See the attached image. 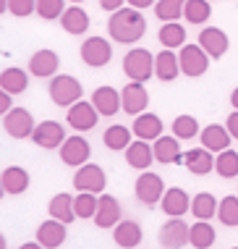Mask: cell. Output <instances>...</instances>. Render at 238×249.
Listing matches in <instances>:
<instances>
[{
	"label": "cell",
	"instance_id": "cell-17",
	"mask_svg": "<svg viewBox=\"0 0 238 249\" xmlns=\"http://www.w3.org/2000/svg\"><path fill=\"white\" fill-rule=\"evenodd\" d=\"M160 207L168 218H178V215L191 213V197L181 186H173V189H165V194L160 199Z\"/></svg>",
	"mask_w": 238,
	"mask_h": 249
},
{
	"label": "cell",
	"instance_id": "cell-6",
	"mask_svg": "<svg viewBox=\"0 0 238 249\" xmlns=\"http://www.w3.org/2000/svg\"><path fill=\"white\" fill-rule=\"evenodd\" d=\"M79 55L86 66L102 69V66H107L110 58H113V45L107 42L105 37H86L84 42H81V48H79Z\"/></svg>",
	"mask_w": 238,
	"mask_h": 249
},
{
	"label": "cell",
	"instance_id": "cell-31",
	"mask_svg": "<svg viewBox=\"0 0 238 249\" xmlns=\"http://www.w3.org/2000/svg\"><path fill=\"white\" fill-rule=\"evenodd\" d=\"M47 213H50V218H58L63 220V223H73L76 220V210H73V197L66 192L55 194V197L50 199V205H47Z\"/></svg>",
	"mask_w": 238,
	"mask_h": 249
},
{
	"label": "cell",
	"instance_id": "cell-36",
	"mask_svg": "<svg viewBox=\"0 0 238 249\" xmlns=\"http://www.w3.org/2000/svg\"><path fill=\"white\" fill-rule=\"evenodd\" d=\"M215 171H217V176H222V178H236L238 176V152L230 150V147L222 152H217Z\"/></svg>",
	"mask_w": 238,
	"mask_h": 249
},
{
	"label": "cell",
	"instance_id": "cell-41",
	"mask_svg": "<svg viewBox=\"0 0 238 249\" xmlns=\"http://www.w3.org/2000/svg\"><path fill=\"white\" fill-rule=\"evenodd\" d=\"M63 11H66V0H37V8H34V13L45 21H55V18L63 16Z\"/></svg>",
	"mask_w": 238,
	"mask_h": 249
},
{
	"label": "cell",
	"instance_id": "cell-49",
	"mask_svg": "<svg viewBox=\"0 0 238 249\" xmlns=\"http://www.w3.org/2000/svg\"><path fill=\"white\" fill-rule=\"evenodd\" d=\"M3 194H5V186H3V181H0V199H3Z\"/></svg>",
	"mask_w": 238,
	"mask_h": 249
},
{
	"label": "cell",
	"instance_id": "cell-43",
	"mask_svg": "<svg viewBox=\"0 0 238 249\" xmlns=\"http://www.w3.org/2000/svg\"><path fill=\"white\" fill-rule=\"evenodd\" d=\"M11 97H13V95H8L5 89H0V118H3L5 113L13 107V100H11Z\"/></svg>",
	"mask_w": 238,
	"mask_h": 249
},
{
	"label": "cell",
	"instance_id": "cell-18",
	"mask_svg": "<svg viewBox=\"0 0 238 249\" xmlns=\"http://www.w3.org/2000/svg\"><path fill=\"white\" fill-rule=\"evenodd\" d=\"M60 26H63V32L66 35H73V37H79V35H84L86 29H89V13H86L84 8H81L79 3H73V5H66V11H63V16L58 18Z\"/></svg>",
	"mask_w": 238,
	"mask_h": 249
},
{
	"label": "cell",
	"instance_id": "cell-25",
	"mask_svg": "<svg viewBox=\"0 0 238 249\" xmlns=\"http://www.w3.org/2000/svg\"><path fill=\"white\" fill-rule=\"evenodd\" d=\"M181 73V60L175 55L173 50L162 48L157 55H154V76L160 79V82H175Z\"/></svg>",
	"mask_w": 238,
	"mask_h": 249
},
{
	"label": "cell",
	"instance_id": "cell-27",
	"mask_svg": "<svg viewBox=\"0 0 238 249\" xmlns=\"http://www.w3.org/2000/svg\"><path fill=\"white\" fill-rule=\"evenodd\" d=\"M0 181H3V186H5V194H24L26 189H29V181L32 176L26 173V168L21 165H11V168H5L3 173H0Z\"/></svg>",
	"mask_w": 238,
	"mask_h": 249
},
{
	"label": "cell",
	"instance_id": "cell-34",
	"mask_svg": "<svg viewBox=\"0 0 238 249\" xmlns=\"http://www.w3.org/2000/svg\"><path fill=\"white\" fill-rule=\"evenodd\" d=\"M215 239H217V233H215V228L209 226L207 220L194 223L191 231H188V244L196 247V249H209V247L215 244Z\"/></svg>",
	"mask_w": 238,
	"mask_h": 249
},
{
	"label": "cell",
	"instance_id": "cell-1",
	"mask_svg": "<svg viewBox=\"0 0 238 249\" xmlns=\"http://www.w3.org/2000/svg\"><path fill=\"white\" fill-rule=\"evenodd\" d=\"M147 32V21L141 16L139 8H131V5H123V8L110 13V21H107V35H110L113 42L120 45H134L144 37Z\"/></svg>",
	"mask_w": 238,
	"mask_h": 249
},
{
	"label": "cell",
	"instance_id": "cell-5",
	"mask_svg": "<svg viewBox=\"0 0 238 249\" xmlns=\"http://www.w3.org/2000/svg\"><path fill=\"white\" fill-rule=\"evenodd\" d=\"M136 199L141 202V205H157L162 199V194H165V181H162L160 173H152V171H141L139 178H136Z\"/></svg>",
	"mask_w": 238,
	"mask_h": 249
},
{
	"label": "cell",
	"instance_id": "cell-39",
	"mask_svg": "<svg viewBox=\"0 0 238 249\" xmlns=\"http://www.w3.org/2000/svg\"><path fill=\"white\" fill-rule=\"evenodd\" d=\"M217 220L222 226H238V197L236 194H228V197L220 199V205H217Z\"/></svg>",
	"mask_w": 238,
	"mask_h": 249
},
{
	"label": "cell",
	"instance_id": "cell-9",
	"mask_svg": "<svg viewBox=\"0 0 238 249\" xmlns=\"http://www.w3.org/2000/svg\"><path fill=\"white\" fill-rule=\"evenodd\" d=\"M58 152H60V160H63L66 165L79 168V165L89 163L92 147H89V142H86L84 137L73 134V137H66V139H63V144L58 147Z\"/></svg>",
	"mask_w": 238,
	"mask_h": 249
},
{
	"label": "cell",
	"instance_id": "cell-35",
	"mask_svg": "<svg viewBox=\"0 0 238 249\" xmlns=\"http://www.w3.org/2000/svg\"><path fill=\"white\" fill-rule=\"evenodd\" d=\"M102 142H105L107 150H126L128 144H131V129L128 126H107L105 134H102Z\"/></svg>",
	"mask_w": 238,
	"mask_h": 249
},
{
	"label": "cell",
	"instance_id": "cell-7",
	"mask_svg": "<svg viewBox=\"0 0 238 249\" xmlns=\"http://www.w3.org/2000/svg\"><path fill=\"white\" fill-rule=\"evenodd\" d=\"M105 186H107L105 171H102L97 163H84V165L76 168V173H73V189H79V192L102 194Z\"/></svg>",
	"mask_w": 238,
	"mask_h": 249
},
{
	"label": "cell",
	"instance_id": "cell-50",
	"mask_svg": "<svg viewBox=\"0 0 238 249\" xmlns=\"http://www.w3.org/2000/svg\"><path fill=\"white\" fill-rule=\"evenodd\" d=\"M3 247H5V236L0 233V249H3Z\"/></svg>",
	"mask_w": 238,
	"mask_h": 249
},
{
	"label": "cell",
	"instance_id": "cell-19",
	"mask_svg": "<svg viewBox=\"0 0 238 249\" xmlns=\"http://www.w3.org/2000/svg\"><path fill=\"white\" fill-rule=\"evenodd\" d=\"M131 131L136 139H144V142H154L157 137H162V118L154 116V113H139L134 116V124H131Z\"/></svg>",
	"mask_w": 238,
	"mask_h": 249
},
{
	"label": "cell",
	"instance_id": "cell-28",
	"mask_svg": "<svg viewBox=\"0 0 238 249\" xmlns=\"http://www.w3.org/2000/svg\"><path fill=\"white\" fill-rule=\"evenodd\" d=\"M113 241L123 249L139 247L141 244V226L136 220H118V226L113 228Z\"/></svg>",
	"mask_w": 238,
	"mask_h": 249
},
{
	"label": "cell",
	"instance_id": "cell-8",
	"mask_svg": "<svg viewBox=\"0 0 238 249\" xmlns=\"http://www.w3.org/2000/svg\"><path fill=\"white\" fill-rule=\"evenodd\" d=\"M34 126L37 124H34L32 113L26 110V107H11V110L3 116V129L13 139H29Z\"/></svg>",
	"mask_w": 238,
	"mask_h": 249
},
{
	"label": "cell",
	"instance_id": "cell-42",
	"mask_svg": "<svg viewBox=\"0 0 238 249\" xmlns=\"http://www.w3.org/2000/svg\"><path fill=\"white\" fill-rule=\"evenodd\" d=\"M34 8H37V0H8V11L18 18L32 16Z\"/></svg>",
	"mask_w": 238,
	"mask_h": 249
},
{
	"label": "cell",
	"instance_id": "cell-30",
	"mask_svg": "<svg viewBox=\"0 0 238 249\" xmlns=\"http://www.w3.org/2000/svg\"><path fill=\"white\" fill-rule=\"evenodd\" d=\"M157 39H160L162 48L178 50V48L186 45V26L178 24V21H165L160 26V32H157Z\"/></svg>",
	"mask_w": 238,
	"mask_h": 249
},
{
	"label": "cell",
	"instance_id": "cell-23",
	"mask_svg": "<svg viewBox=\"0 0 238 249\" xmlns=\"http://www.w3.org/2000/svg\"><path fill=\"white\" fill-rule=\"evenodd\" d=\"M181 139L178 137H157L152 144L154 150V160L162 165H170V163H183V152H181Z\"/></svg>",
	"mask_w": 238,
	"mask_h": 249
},
{
	"label": "cell",
	"instance_id": "cell-48",
	"mask_svg": "<svg viewBox=\"0 0 238 249\" xmlns=\"http://www.w3.org/2000/svg\"><path fill=\"white\" fill-rule=\"evenodd\" d=\"M5 11H8V0H0V16H3Z\"/></svg>",
	"mask_w": 238,
	"mask_h": 249
},
{
	"label": "cell",
	"instance_id": "cell-24",
	"mask_svg": "<svg viewBox=\"0 0 238 249\" xmlns=\"http://www.w3.org/2000/svg\"><path fill=\"white\" fill-rule=\"evenodd\" d=\"M199 139H202V147H207L209 152H222L230 147V131L228 126H220V124H209L204 126V129L199 131Z\"/></svg>",
	"mask_w": 238,
	"mask_h": 249
},
{
	"label": "cell",
	"instance_id": "cell-4",
	"mask_svg": "<svg viewBox=\"0 0 238 249\" xmlns=\"http://www.w3.org/2000/svg\"><path fill=\"white\" fill-rule=\"evenodd\" d=\"M178 60H181V73H186L188 79H199L207 73L209 69V58L207 53L202 50V45H183L181 53H178Z\"/></svg>",
	"mask_w": 238,
	"mask_h": 249
},
{
	"label": "cell",
	"instance_id": "cell-12",
	"mask_svg": "<svg viewBox=\"0 0 238 249\" xmlns=\"http://www.w3.org/2000/svg\"><path fill=\"white\" fill-rule=\"evenodd\" d=\"M149 105V92L141 82H131L120 89V107L128 113V116H139L144 113Z\"/></svg>",
	"mask_w": 238,
	"mask_h": 249
},
{
	"label": "cell",
	"instance_id": "cell-20",
	"mask_svg": "<svg viewBox=\"0 0 238 249\" xmlns=\"http://www.w3.org/2000/svg\"><path fill=\"white\" fill-rule=\"evenodd\" d=\"M37 241H39V247H45V249L63 247V241H66V223H63V220H58V218L42 220L39 228H37Z\"/></svg>",
	"mask_w": 238,
	"mask_h": 249
},
{
	"label": "cell",
	"instance_id": "cell-44",
	"mask_svg": "<svg viewBox=\"0 0 238 249\" xmlns=\"http://www.w3.org/2000/svg\"><path fill=\"white\" fill-rule=\"evenodd\" d=\"M123 5H126V0H100V8H102V11H107V13L123 8Z\"/></svg>",
	"mask_w": 238,
	"mask_h": 249
},
{
	"label": "cell",
	"instance_id": "cell-29",
	"mask_svg": "<svg viewBox=\"0 0 238 249\" xmlns=\"http://www.w3.org/2000/svg\"><path fill=\"white\" fill-rule=\"evenodd\" d=\"M29 87V73L18 66H11V69L0 71V89H5L8 95H21Z\"/></svg>",
	"mask_w": 238,
	"mask_h": 249
},
{
	"label": "cell",
	"instance_id": "cell-47",
	"mask_svg": "<svg viewBox=\"0 0 238 249\" xmlns=\"http://www.w3.org/2000/svg\"><path fill=\"white\" fill-rule=\"evenodd\" d=\"M230 105H233V110H238V87L230 92Z\"/></svg>",
	"mask_w": 238,
	"mask_h": 249
},
{
	"label": "cell",
	"instance_id": "cell-14",
	"mask_svg": "<svg viewBox=\"0 0 238 249\" xmlns=\"http://www.w3.org/2000/svg\"><path fill=\"white\" fill-rule=\"evenodd\" d=\"M196 42L202 45V50L207 53L212 60L222 58V55L228 53V48H230V39H228V35L220 29V26H204Z\"/></svg>",
	"mask_w": 238,
	"mask_h": 249
},
{
	"label": "cell",
	"instance_id": "cell-11",
	"mask_svg": "<svg viewBox=\"0 0 238 249\" xmlns=\"http://www.w3.org/2000/svg\"><path fill=\"white\" fill-rule=\"evenodd\" d=\"M66 139V129L58 124V121H42V124L34 126L32 131V142L42 150H58Z\"/></svg>",
	"mask_w": 238,
	"mask_h": 249
},
{
	"label": "cell",
	"instance_id": "cell-16",
	"mask_svg": "<svg viewBox=\"0 0 238 249\" xmlns=\"http://www.w3.org/2000/svg\"><path fill=\"white\" fill-rule=\"evenodd\" d=\"M58 69H60V58L55 50L42 48L29 58V73L37 79H52L58 73Z\"/></svg>",
	"mask_w": 238,
	"mask_h": 249
},
{
	"label": "cell",
	"instance_id": "cell-10",
	"mask_svg": "<svg viewBox=\"0 0 238 249\" xmlns=\"http://www.w3.org/2000/svg\"><path fill=\"white\" fill-rule=\"evenodd\" d=\"M66 121H68V126L76 129V131H92L100 121V113H97V107L92 105V100L89 103H86V100H79V103H73L68 107Z\"/></svg>",
	"mask_w": 238,
	"mask_h": 249
},
{
	"label": "cell",
	"instance_id": "cell-2",
	"mask_svg": "<svg viewBox=\"0 0 238 249\" xmlns=\"http://www.w3.org/2000/svg\"><path fill=\"white\" fill-rule=\"evenodd\" d=\"M47 92H50V100L58 107H71L73 103H79L81 95H84V87L76 76H68V73H55L47 84Z\"/></svg>",
	"mask_w": 238,
	"mask_h": 249
},
{
	"label": "cell",
	"instance_id": "cell-32",
	"mask_svg": "<svg viewBox=\"0 0 238 249\" xmlns=\"http://www.w3.org/2000/svg\"><path fill=\"white\" fill-rule=\"evenodd\" d=\"M217 205H220V199H215V194L199 192V194H194V199H191V213H194V218H199V220H209L217 215Z\"/></svg>",
	"mask_w": 238,
	"mask_h": 249
},
{
	"label": "cell",
	"instance_id": "cell-51",
	"mask_svg": "<svg viewBox=\"0 0 238 249\" xmlns=\"http://www.w3.org/2000/svg\"><path fill=\"white\" fill-rule=\"evenodd\" d=\"M71 3H84V0H71Z\"/></svg>",
	"mask_w": 238,
	"mask_h": 249
},
{
	"label": "cell",
	"instance_id": "cell-3",
	"mask_svg": "<svg viewBox=\"0 0 238 249\" xmlns=\"http://www.w3.org/2000/svg\"><path fill=\"white\" fill-rule=\"evenodd\" d=\"M123 73L131 82H149L154 73V55L147 48H131L123 55Z\"/></svg>",
	"mask_w": 238,
	"mask_h": 249
},
{
	"label": "cell",
	"instance_id": "cell-13",
	"mask_svg": "<svg viewBox=\"0 0 238 249\" xmlns=\"http://www.w3.org/2000/svg\"><path fill=\"white\" fill-rule=\"evenodd\" d=\"M120 215H123V210H120V202L113 197V194H105L102 192L97 197V213H94V226L97 228H115L120 220Z\"/></svg>",
	"mask_w": 238,
	"mask_h": 249
},
{
	"label": "cell",
	"instance_id": "cell-33",
	"mask_svg": "<svg viewBox=\"0 0 238 249\" xmlns=\"http://www.w3.org/2000/svg\"><path fill=\"white\" fill-rule=\"evenodd\" d=\"M212 16V0H186L183 5V18L188 24H204Z\"/></svg>",
	"mask_w": 238,
	"mask_h": 249
},
{
	"label": "cell",
	"instance_id": "cell-40",
	"mask_svg": "<svg viewBox=\"0 0 238 249\" xmlns=\"http://www.w3.org/2000/svg\"><path fill=\"white\" fill-rule=\"evenodd\" d=\"M196 134H199V121L194 116H188V113H183L173 121V137L178 139H194Z\"/></svg>",
	"mask_w": 238,
	"mask_h": 249
},
{
	"label": "cell",
	"instance_id": "cell-45",
	"mask_svg": "<svg viewBox=\"0 0 238 249\" xmlns=\"http://www.w3.org/2000/svg\"><path fill=\"white\" fill-rule=\"evenodd\" d=\"M225 126H228L230 137H233V139H238V110H233V113H230V116H228Z\"/></svg>",
	"mask_w": 238,
	"mask_h": 249
},
{
	"label": "cell",
	"instance_id": "cell-37",
	"mask_svg": "<svg viewBox=\"0 0 238 249\" xmlns=\"http://www.w3.org/2000/svg\"><path fill=\"white\" fill-rule=\"evenodd\" d=\"M97 197H100V194L79 192L76 197H73V210H76V218H81V220L94 218V213H97Z\"/></svg>",
	"mask_w": 238,
	"mask_h": 249
},
{
	"label": "cell",
	"instance_id": "cell-26",
	"mask_svg": "<svg viewBox=\"0 0 238 249\" xmlns=\"http://www.w3.org/2000/svg\"><path fill=\"white\" fill-rule=\"evenodd\" d=\"M154 160V150L149 147V142L144 139H136L126 147V163L134 168V171H147Z\"/></svg>",
	"mask_w": 238,
	"mask_h": 249
},
{
	"label": "cell",
	"instance_id": "cell-38",
	"mask_svg": "<svg viewBox=\"0 0 238 249\" xmlns=\"http://www.w3.org/2000/svg\"><path fill=\"white\" fill-rule=\"evenodd\" d=\"M183 5H186V0H157L154 3V16L160 21H178L183 16Z\"/></svg>",
	"mask_w": 238,
	"mask_h": 249
},
{
	"label": "cell",
	"instance_id": "cell-21",
	"mask_svg": "<svg viewBox=\"0 0 238 249\" xmlns=\"http://www.w3.org/2000/svg\"><path fill=\"white\" fill-rule=\"evenodd\" d=\"M215 152H209L207 147H194V150L183 152V168H188V173L194 176H207L209 171H215Z\"/></svg>",
	"mask_w": 238,
	"mask_h": 249
},
{
	"label": "cell",
	"instance_id": "cell-46",
	"mask_svg": "<svg viewBox=\"0 0 238 249\" xmlns=\"http://www.w3.org/2000/svg\"><path fill=\"white\" fill-rule=\"evenodd\" d=\"M131 8H139V11H144V8H149L152 3H157V0H126Z\"/></svg>",
	"mask_w": 238,
	"mask_h": 249
},
{
	"label": "cell",
	"instance_id": "cell-15",
	"mask_svg": "<svg viewBox=\"0 0 238 249\" xmlns=\"http://www.w3.org/2000/svg\"><path fill=\"white\" fill-rule=\"evenodd\" d=\"M188 231L191 226L183 220V215L178 218H168L160 226V244L162 247H186L188 244Z\"/></svg>",
	"mask_w": 238,
	"mask_h": 249
},
{
	"label": "cell",
	"instance_id": "cell-22",
	"mask_svg": "<svg viewBox=\"0 0 238 249\" xmlns=\"http://www.w3.org/2000/svg\"><path fill=\"white\" fill-rule=\"evenodd\" d=\"M92 105L97 107L100 116H115L118 110H123L120 107V92L115 89V87H97V89L92 92Z\"/></svg>",
	"mask_w": 238,
	"mask_h": 249
}]
</instances>
